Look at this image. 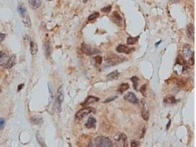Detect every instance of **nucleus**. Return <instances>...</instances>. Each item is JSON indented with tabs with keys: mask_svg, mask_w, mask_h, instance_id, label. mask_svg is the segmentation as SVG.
<instances>
[{
	"mask_svg": "<svg viewBox=\"0 0 196 147\" xmlns=\"http://www.w3.org/2000/svg\"><path fill=\"white\" fill-rule=\"evenodd\" d=\"M16 57L14 56L9 57L7 54L4 52H0V65L4 69H9L15 64Z\"/></svg>",
	"mask_w": 196,
	"mask_h": 147,
	"instance_id": "f257e3e1",
	"label": "nucleus"
},
{
	"mask_svg": "<svg viewBox=\"0 0 196 147\" xmlns=\"http://www.w3.org/2000/svg\"><path fill=\"white\" fill-rule=\"evenodd\" d=\"M18 10L21 14V16L22 18V21H23L24 24L26 27L27 28L31 27V21H30V18L28 15L27 10H26V7L23 4L20 3L18 7Z\"/></svg>",
	"mask_w": 196,
	"mask_h": 147,
	"instance_id": "f03ea898",
	"label": "nucleus"
},
{
	"mask_svg": "<svg viewBox=\"0 0 196 147\" xmlns=\"http://www.w3.org/2000/svg\"><path fill=\"white\" fill-rule=\"evenodd\" d=\"M94 144L97 147H112L113 146V142L110 139L103 136L97 137L94 141Z\"/></svg>",
	"mask_w": 196,
	"mask_h": 147,
	"instance_id": "7ed1b4c3",
	"label": "nucleus"
},
{
	"mask_svg": "<svg viewBox=\"0 0 196 147\" xmlns=\"http://www.w3.org/2000/svg\"><path fill=\"white\" fill-rule=\"evenodd\" d=\"M64 101V92L62 88H60L57 91V97H56V101H55V108L57 112H60L62 110V102Z\"/></svg>",
	"mask_w": 196,
	"mask_h": 147,
	"instance_id": "20e7f679",
	"label": "nucleus"
},
{
	"mask_svg": "<svg viewBox=\"0 0 196 147\" xmlns=\"http://www.w3.org/2000/svg\"><path fill=\"white\" fill-rule=\"evenodd\" d=\"M94 112V109L90 107H87V108H84L82 109H81L80 110H79L77 113H76V120L77 121H81L85 117H86L90 113Z\"/></svg>",
	"mask_w": 196,
	"mask_h": 147,
	"instance_id": "39448f33",
	"label": "nucleus"
},
{
	"mask_svg": "<svg viewBox=\"0 0 196 147\" xmlns=\"http://www.w3.org/2000/svg\"><path fill=\"white\" fill-rule=\"evenodd\" d=\"M141 105V114L142 117L145 121H148L149 119V110L148 103L145 99H142L140 100Z\"/></svg>",
	"mask_w": 196,
	"mask_h": 147,
	"instance_id": "423d86ee",
	"label": "nucleus"
},
{
	"mask_svg": "<svg viewBox=\"0 0 196 147\" xmlns=\"http://www.w3.org/2000/svg\"><path fill=\"white\" fill-rule=\"evenodd\" d=\"M116 144H118V146H127V137L124 133H121L118 135V137H116L115 138Z\"/></svg>",
	"mask_w": 196,
	"mask_h": 147,
	"instance_id": "0eeeda50",
	"label": "nucleus"
},
{
	"mask_svg": "<svg viewBox=\"0 0 196 147\" xmlns=\"http://www.w3.org/2000/svg\"><path fill=\"white\" fill-rule=\"evenodd\" d=\"M81 49H82V52L85 53V54H87V55H91V54H93L94 53L96 52V49H93L91 46H88V45H87L85 44H82Z\"/></svg>",
	"mask_w": 196,
	"mask_h": 147,
	"instance_id": "6e6552de",
	"label": "nucleus"
},
{
	"mask_svg": "<svg viewBox=\"0 0 196 147\" xmlns=\"http://www.w3.org/2000/svg\"><path fill=\"white\" fill-rule=\"evenodd\" d=\"M124 99L126 101H129L132 103H134V104H137L138 102V99L136 97L135 94L134 93H132V92H129V93H126L124 96Z\"/></svg>",
	"mask_w": 196,
	"mask_h": 147,
	"instance_id": "1a4fd4ad",
	"label": "nucleus"
},
{
	"mask_svg": "<svg viewBox=\"0 0 196 147\" xmlns=\"http://www.w3.org/2000/svg\"><path fill=\"white\" fill-rule=\"evenodd\" d=\"M106 60H108V63H113V65H115L123 61L122 58L115 54H111V56H108L106 57Z\"/></svg>",
	"mask_w": 196,
	"mask_h": 147,
	"instance_id": "9d476101",
	"label": "nucleus"
},
{
	"mask_svg": "<svg viewBox=\"0 0 196 147\" xmlns=\"http://www.w3.org/2000/svg\"><path fill=\"white\" fill-rule=\"evenodd\" d=\"M187 35L188 38L190 39L194 40L195 38V29L194 26L192 24H190L187 27Z\"/></svg>",
	"mask_w": 196,
	"mask_h": 147,
	"instance_id": "9b49d317",
	"label": "nucleus"
},
{
	"mask_svg": "<svg viewBox=\"0 0 196 147\" xmlns=\"http://www.w3.org/2000/svg\"><path fill=\"white\" fill-rule=\"evenodd\" d=\"M116 50L118 52L124 53V54H129L132 52V49L128 47L127 46H125V45H119V46H117Z\"/></svg>",
	"mask_w": 196,
	"mask_h": 147,
	"instance_id": "f8f14e48",
	"label": "nucleus"
},
{
	"mask_svg": "<svg viewBox=\"0 0 196 147\" xmlns=\"http://www.w3.org/2000/svg\"><path fill=\"white\" fill-rule=\"evenodd\" d=\"M112 18H113V22H115L116 24L121 26V23H122V18L121 17L119 13H117V12H114V13H113Z\"/></svg>",
	"mask_w": 196,
	"mask_h": 147,
	"instance_id": "ddd939ff",
	"label": "nucleus"
},
{
	"mask_svg": "<svg viewBox=\"0 0 196 147\" xmlns=\"http://www.w3.org/2000/svg\"><path fill=\"white\" fill-rule=\"evenodd\" d=\"M183 52L186 58H190L192 56V50L191 47L189 44H185L183 47Z\"/></svg>",
	"mask_w": 196,
	"mask_h": 147,
	"instance_id": "4468645a",
	"label": "nucleus"
},
{
	"mask_svg": "<svg viewBox=\"0 0 196 147\" xmlns=\"http://www.w3.org/2000/svg\"><path fill=\"white\" fill-rule=\"evenodd\" d=\"M29 3L32 8L35 10L41 7V4H42V0H29Z\"/></svg>",
	"mask_w": 196,
	"mask_h": 147,
	"instance_id": "2eb2a0df",
	"label": "nucleus"
},
{
	"mask_svg": "<svg viewBox=\"0 0 196 147\" xmlns=\"http://www.w3.org/2000/svg\"><path fill=\"white\" fill-rule=\"evenodd\" d=\"M98 100H99V99L97 98V97L90 96V97H87V99L85 100V102L82 103V105H83V106H87V105H90V104H93V103L96 102V101H98Z\"/></svg>",
	"mask_w": 196,
	"mask_h": 147,
	"instance_id": "dca6fc26",
	"label": "nucleus"
},
{
	"mask_svg": "<svg viewBox=\"0 0 196 147\" xmlns=\"http://www.w3.org/2000/svg\"><path fill=\"white\" fill-rule=\"evenodd\" d=\"M96 120L93 117H90L85 124V127L87 128H94L96 127Z\"/></svg>",
	"mask_w": 196,
	"mask_h": 147,
	"instance_id": "f3484780",
	"label": "nucleus"
},
{
	"mask_svg": "<svg viewBox=\"0 0 196 147\" xmlns=\"http://www.w3.org/2000/svg\"><path fill=\"white\" fill-rule=\"evenodd\" d=\"M164 101L168 105H173V104L176 103V99L173 95H168L164 99Z\"/></svg>",
	"mask_w": 196,
	"mask_h": 147,
	"instance_id": "a211bd4d",
	"label": "nucleus"
},
{
	"mask_svg": "<svg viewBox=\"0 0 196 147\" xmlns=\"http://www.w3.org/2000/svg\"><path fill=\"white\" fill-rule=\"evenodd\" d=\"M30 51L32 55H35V54H37V52H38V46H37V44L35 42H33V41H31V42H30Z\"/></svg>",
	"mask_w": 196,
	"mask_h": 147,
	"instance_id": "6ab92c4d",
	"label": "nucleus"
},
{
	"mask_svg": "<svg viewBox=\"0 0 196 147\" xmlns=\"http://www.w3.org/2000/svg\"><path fill=\"white\" fill-rule=\"evenodd\" d=\"M119 74L120 73L118 72V71H114L111 72L110 74H108V75L106 76V79H107L108 80H116V79L118 77Z\"/></svg>",
	"mask_w": 196,
	"mask_h": 147,
	"instance_id": "aec40b11",
	"label": "nucleus"
},
{
	"mask_svg": "<svg viewBox=\"0 0 196 147\" xmlns=\"http://www.w3.org/2000/svg\"><path fill=\"white\" fill-rule=\"evenodd\" d=\"M31 121L33 124H41L43 123V118L39 116H35L31 118Z\"/></svg>",
	"mask_w": 196,
	"mask_h": 147,
	"instance_id": "412c9836",
	"label": "nucleus"
},
{
	"mask_svg": "<svg viewBox=\"0 0 196 147\" xmlns=\"http://www.w3.org/2000/svg\"><path fill=\"white\" fill-rule=\"evenodd\" d=\"M129 84L123 83V84H122V85H120V88H119V89H118V91H119V93H122L124 91H127L128 89H129Z\"/></svg>",
	"mask_w": 196,
	"mask_h": 147,
	"instance_id": "4be33fe9",
	"label": "nucleus"
},
{
	"mask_svg": "<svg viewBox=\"0 0 196 147\" xmlns=\"http://www.w3.org/2000/svg\"><path fill=\"white\" fill-rule=\"evenodd\" d=\"M138 38L139 37H136V38H132V37H129V38H128L127 39V44H129V45H132V44H134L137 41V40H138Z\"/></svg>",
	"mask_w": 196,
	"mask_h": 147,
	"instance_id": "5701e85b",
	"label": "nucleus"
},
{
	"mask_svg": "<svg viewBox=\"0 0 196 147\" xmlns=\"http://www.w3.org/2000/svg\"><path fill=\"white\" fill-rule=\"evenodd\" d=\"M131 80H132V82H133L134 88L135 89V90H137V83H138V81H139V78L137 77H133L131 78Z\"/></svg>",
	"mask_w": 196,
	"mask_h": 147,
	"instance_id": "b1692460",
	"label": "nucleus"
},
{
	"mask_svg": "<svg viewBox=\"0 0 196 147\" xmlns=\"http://www.w3.org/2000/svg\"><path fill=\"white\" fill-rule=\"evenodd\" d=\"M99 16V13H94L93 14L90 15L88 17V21H93V20L96 19V18Z\"/></svg>",
	"mask_w": 196,
	"mask_h": 147,
	"instance_id": "393cba45",
	"label": "nucleus"
},
{
	"mask_svg": "<svg viewBox=\"0 0 196 147\" xmlns=\"http://www.w3.org/2000/svg\"><path fill=\"white\" fill-rule=\"evenodd\" d=\"M45 47H46V55L49 56V55H50V54H51V46H50V45H49V43H46Z\"/></svg>",
	"mask_w": 196,
	"mask_h": 147,
	"instance_id": "a878e982",
	"label": "nucleus"
},
{
	"mask_svg": "<svg viewBox=\"0 0 196 147\" xmlns=\"http://www.w3.org/2000/svg\"><path fill=\"white\" fill-rule=\"evenodd\" d=\"M111 6H107V7H104V8L101 9V12H103V13H110V10H111Z\"/></svg>",
	"mask_w": 196,
	"mask_h": 147,
	"instance_id": "bb28decb",
	"label": "nucleus"
},
{
	"mask_svg": "<svg viewBox=\"0 0 196 147\" xmlns=\"http://www.w3.org/2000/svg\"><path fill=\"white\" fill-rule=\"evenodd\" d=\"M95 61L96 64L100 65V64H101V63H102V57H101V56H96V57H95Z\"/></svg>",
	"mask_w": 196,
	"mask_h": 147,
	"instance_id": "cd10ccee",
	"label": "nucleus"
},
{
	"mask_svg": "<svg viewBox=\"0 0 196 147\" xmlns=\"http://www.w3.org/2000/svg\"><path fill=\"white\" fill-rule=\"evenodd\" d=\"M5 124V121L3 118H0V130H2L4 128Z\"/></svg>",
	"mask_w": 196,
	"mask_h": 147,
	"instance_id": "c85d7f7f",
	"label": "nucleus"
},
{
	"mask_svg": "<svg viewBox=\"0 0 196 147\" xmlns=\"http://www.w3.org/2000/svg\"><path fill=\"white\" fill-rule=\"evenodd\" d=\"M194 53H193V54H192L191 57L189 58V63L190 64V65H194Z\"/></svg>",
	"mask_w": 196,
	"mask_h": 147,
	"instance_id": "c756f323",
	"label": "nucleus"
},
{
	"mask_svg": "<svg viewBox=\"0 0 196 147\" xmlns=\"http://www.w3.org/2000/svg\"><path fill=\"white\" fill-rule=\"evenodd\" d=\"M146 85H144L142 87V88H140V91H141V93H142V94L144 95V96H146Z\"/></svg>",
	"mask_w": 196,
	"mask_h": 147,
	"instance_id": "7c9ffc66",
	"label": "nucleus"
},
{
	"mask_svg": "<svg viewBox=\"0 0 196 147\" xmlns=\"http://www.w3.org/2000/svg\"><path fill=\"white\" fill-rule=\"evenodd\" d=\"M138 146V142L136 141H132V144H131V146L132 147H136Z\"/></svg>",
	"mask_w": 196,
	"mask_h": 147,
	"instance_id": "2f4dec72",
	"label": "nucleus"
},
{
	"mask_svg": "<svg viewBox=\"0 0 196 147\" xmlns=\"http://www.w3.org/2000/svg\"><path fill=\"white\" fill-rule=\"evenodd\" d=\"M5 38V35L2 34V33H0V43L2 42V41H4Z\"/></svg>",
	"mask_w": 196,
	"mask_h": 147,
	"instance_id": "473e14b6",
	"label": "nucleus"
},
{
	"mask_svg": "<svg viewBox=\"0 0 196 147\" xmlns=\"http://www.w3.org/2000/svg\"><path fill=\"white\" fill-rule=\"evenodd\" d=\"M116 98H117V97H112V98H110V99H106V101H104V103H109V102H110V101H113V99H115Z\"/></svg>",
	"mask_w": 196,
	"mask_h": 147,
	"instance_id": "72a5a7b5",
	"label": "nucleus"
},
{
	"mask_svg": "<svg viewBox=\"0 0 196 147\" xmlns=\"http://www.w3.org/2000/svg\"><path fill=\"white\" fill-rule=\"evenodd\" d=\"M170 123H171V121H169V123H168V124L167 125V129H169V127H170Z\"/></svg>",
	"mask_w": 196,
	"mask_h": 147,
	"instance_id": "f704fd0d",
	"label": "nucleus"
},
{
	"mask_svg": "<svg viewBox=\"0 0 196 147\" xmlns=\"http://www.w3.org/2000/svg\"><path fill=\"white\" fill-rule=\"evenodd\" d=\"M23 86H24V85H23V84H22V85H20L19 88H18V91H20V90H21V88H22V87H23Z\"/></svg>",
	"mask_w": 196,
	"mask_h": 147,
	"instance_id": "c9c22d12",
	"label": "nucleus"
},
{
	"mask_svg": "<svg viewBox=\"0 0 196 147\" xmlns=\"http://www.w3.org/2000/svg\"><path fill=\"white\" fill-rule=\"evenodd\" d=\"M160 43H161V41H159L158 43H157V44H156V46H158V45L160 44Z\"/></svg>",
	"mask_w": 196,
	"mask_h": 147,
	"instance_id": "e433bc0d",
	"label": "nucleus"
},
{
	"mask_svg": "<svg viewBox=\"0 0 196 147\" xmlns=\"http://www.w3.org/2000/svg\"><path fill=\"white\" fill-rule=\"evenodd\" d=\"M83 2H84V3H86V2H87V0H83Z\"/></svg>",
	"mask_w": 196,
	"mask_h": 147,
	"instance_id": "4c0bfd02",
	"label": "nucleus"
},
{
	"mask_svg": "<svg viewBox=\"0 0 196 147\" xmlns=\"http://www.w3.org/2000/svg\"><path fill=\"white\" fill-rule=\"evenodd\" d=\"M0 92H1V88H0Z\"/></svg>",
	"mask_w": 196,
	"mask_h": 147,
	"instance_id": "58836bf2",
	"label": "nucleus"
}]
</instances>
